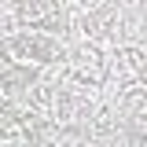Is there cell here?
Returning a JSON list of instances; mask_svg holds the SVG:
<instances>
[{
    "instance_id": "cell-2",
    "label": "cell",
    "mask_w": 147,
    "mask_h": 147,
    "mask_svg": "<svg viewBox=\"0 0 147 147\" xmlns=\"http://www.w3.org/2000/svg\"><path fill=\"white\" fill-rule=\"evenodd\" d=\"M55 88H59V81H48V77H40L37 85H30V88H26V96H22V107L52 121V107H55Z\"/></svg>"
},
{
    "instance_id": "cell-1",
    "label": "cell",
    "mask_w": 147,
    "mask_h": 147,
    "mask_svg": "<svg viewBox=\"0 0 147 147\" xmlns=\"http://www.w3.org/2000/svg\"><path fill=\"white\" fill-rule=\"evenodd\" d=\"M44 77L40 66H26V63H11V66H0V99H11L22 103V96L30 85H37Z\"/></svg>"
},
{
    "instance_id": "cell-3",
    "label": "cell",
    "mask_w": 147,
    "mask_h": 147,
    "mask_svg": "<svg viewBox=\"0 0 147 147\" xmlns=\"http://www.w3.org/2000/svg\"><path fill=\"white\" fill-rule=\"evenodd\" d=\"M74 110H77V92L66 88V85H59V88H55L52 121H55V125H66V121H74Z\"/></svg>"
}]
</instances>
